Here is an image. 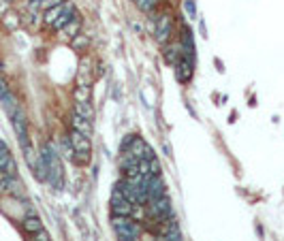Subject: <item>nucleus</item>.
I'll use <instances>...</instances> for the list:
<instances>
[{"label": "nucleus", "mask_w": 284, "mask_h": 241, "mask_svg": "<svg viewBox=\"0 0 284 241\" xmlns=\"http://www.w3.org/2000/svg\"><path fill=\"white\" fill-rule=\"evenodd\" d=\"M111 224L120 241H137L141 235L139 222H135L131 216H111Z\"/></svg>", "instance_id": "obj_1"}, {"label": "nucleus", "mask_w": 284, "mask_h": 241, "mask_svg": "<svg viewBox=\"0 0 284 241\" xmlns=\"http://www.w3.org/2000/svg\"><path fill=\"white\" fill-rule=\"evenodd\" d=\"M71 148H73V160L77 164H88L92 158V143H90V137L79 131H71Z\"/></svg>", "instance_id": "obj_2"}, {"label": "nucleus", "mask_w": 284, "mask_h": 241, "mask_svg": "<svg viewBox=\"0 0 284 241\" xmlns=\"http://www.w3.org/2000/svg\"><path fill=\"white\" fill-rule=\"evenodd\" d=\"M171 34H173V17H171L169 13L158 15V20H156V41L161 45H167V43H171Z\"/></svg>", "instance_id": "obj_3"}, {"label": "nucleus", "mask_w": 284, "mask_h": 241, "mask_svg": "<svg viewBox=\"0 0 284 241\" xmlns=\"http://www.w3.org/2000/svg\"><path fill=\"white\" fill-rule=\"evenodd\" d=\"M0 195H11V197H24V190H22V184L15 179V175H9V173H0Z\"/></svg>", "instance_id": "obj_4"}, {"label": "nucleus", "mask_w": 284, "mask_h": 241, "mask_svg": "<svg viewBox=\"0 0 284 241\" xmlns=\"http://www.w3.org/2000/svg\"><path fill=\"white\" fill-rule=\"evenodd\" d=\"M0 103H2V107H4V111H7L9 117H13L15 111L20 109V105H17L13 92H11V88L7 86V81H4L2 77H0Z\"/></svg>", "instance_id": "obj_5"}, {"label": "nucleus", "mask_w": 284, "mask_h": 241, "mask_svg": "<svg viewBox=\"0 0 284 241\" xmlns=\"http://www.w3.org/2000/svg\"><path fill=\"white\" fill-rule=\"evenodd\" d=\"M133 214V203L126 201L120 190H114L111 195V216H131Z\"/></svg>", "instance_id": "obj_6"}, {"label": "nucleus", "mask_w": 284, "mask_h": 241, "mask_svg": "<svg viewBox=\"0 0 284 241\" xmlns=\"http://www.w3.org/2000/svg\"><path fill=\"white\" fill-rule=\"evenodd\" d=\"M11 122H13L15 134H17V139H20L22 148H24V145H30V141H28V120H26V115H24V111L17 109L15 115L11 117Z\"/></svg>", "instance_id": "obj_7"}, {"label": "nucleus", "mask_w": 284, "mask_h": 241, "mask_svg": "<svg viewBox=\"0 0 284 241\" xmlns=\"http://www.w3.org/2000/svg\"><path fill=\"white\" fill-rule=\"evenodd\" d=\"M175 73H177V81H182V84H186V81L192 79V73H194V62L186 60V58H180V62L175 64Z\"/></svg>", "instance_id": "obj_8"}, {"label": "nucleus", "mask_w": 284, "mask_h": 241, "mask_svg": "<svg viewBox=\"0 0 284 241\" xmlns=\"http://www.w3.org/2000/svg\"><path fill=\"white\" fill-rule=\"evenodd\" d=\"M147 195L150 198H158V197H165L167 192H165V181L161 175H152L150 179H147Z\"/></svg>", "instance_id": "obj_9"}, {"label": "nucleus", "mask_w": 284, "mask_h": 241, "mask_svg": "<svg viewBox=\"0 0 284 241\" xmlns=\"http://www.w3.org/2000/svg\"><path fill=\"white\" fill-rule=\"evenodd\" d=\"M79 30H81V20L75 15L73 20H71V22L67 23V26L58 30V34H60V39H67V41H71V39H75L77 34H79Z\"/></svg>", "instance_id": "obj_10"}, {"label": "nucleus", "mask_w": 284, "mask_h": 241, "mask_svg": "<svg viewBox=\"0 0 284 241\" xmlns=\"http://www.w3.org/2000/svg\"><path fill=\"white\" fill-rule=\"evenodd\" d=\"M180 58H182V45H177V43L165 45V60H167L171 66H175V64L180 62Z\"/></svg>", "instance_id": "obj_11"}, {"label": "nucleus", "mask_w": 284, "mask_h": 241, "mask_svg": "<svg viewBox=\"0 0 284 241\" xmlns=\"http://www.w3.org/2000/svg\"><path fill=\"white\" fill-rule=\"evenodd\" d=\"M73 131H79V132H84L90 137L92 134V124H90V120L84 115H79V113H73Z\"/></svg>", "instance_id": "obj_12"}, {"label": "nucleus", "mask_w": 284, "mask_h": 241, "mask_svg": "<svg viewBox=\"0 0 284 241\" xmlns=\"http://www.w3.org/2000/svg\"><path fill=\"white\" fill-rule=\"evenodd\" d=\"M75 103H90V84L77 81V88H75Z\"/></svg>", "instance_id": "obj_13"}, {"label": "nucleus", "mask_w": 284, "mask_h": 241, "mask_svg": "<svg viewBox=\"0 0 284 241\" xmlns=\"http://www.w3.org/2000/svg\"><path fill=\"white\" fill-rule=\"evenodd\" d=\"M24 228H26V231L30 233V235H34L37 231H41V228H43V222H41L34 214H30V216H26V218H24Z\"/></svg>", "instance_id": "obj_14"}, {"label": "nucleus", "mask_w": 284, "mask_h": 241, "mask_svg": "<svg viewBox=\"0 0 284 241\" xmlns=\"http://www.w3.org/2000/svg\"><path fill=\"white\" fill-rule=\"evenodd\" d=\"M71 47H73L75 51H86L88 47H90V39H88L86 34H77L75 39H71Z\"/></svg>", "instance_id": "obj_15"}, {"label": "nucleus", "mask_w": 284, "mask_h": 241, "mask_svg": "<svg viewBox=\"0 0 284 241\" xmlns=\"http://www.w3.org/2000/svg\"><path fill=\"white\" fill-rule=\"evenodd\" d=\"M62 11H64V2H62V4H58V7L47 9V11H45V17H43L45 23H49V26H51V23H54V22L58 20V17L62 15Z\"/></svg>", "instance_id": "obj_16"}, {"label": "nucleus", "mask_w": 284, "mask_h": 241, "mask_svg": "<svg viewBox=\"0 0 284 241\" xmlns=\"http://www.w3.org/2000/svg\"><path fill=\"white\" fill-rule=\"evenodd\" d=\"M135 4L141 13H154V9L158 7V0H135Z\"/></svg>", "instance_id": "obj_17"}, {"label": "nucleus", "mask_w": 284, "mask_h": 241, "mask_svg": "<svg viewBox=\"0 0 284 241\" xmlns=\"http://www.w3.org/2000/svg\"><path fill=\"white\" fill-rule=\"evenodd\" d=\"M2 22H4V26H7L9 30H17V28H20V17H17L15 13H4Z\"/></svg>", "instance_id": "obj_18"}, {"label": "nucleus", "mask_w": 284, "mask_h": 241, "mask_svg": "<svg viewBox=\"0 0 284 241\" xmlns=\"http://www.w3.org/2000/svg\"><path fill=\"white\" fill-rule=\"evenodd\" d=\"M75 113H79V115L88 117V120H92V107H90V103H75Z\"/></svg>", "instance_id": "obj_19"}, {"label": "nucleus", "mask_w": 284, "mask_h": 241, "mask_svg": "<svg viewBox=\"0 0 284 241\" xmlns=\"http://www.w3.org/2000/svg\"><path fill=\"white\" fill-rule=\"evenodd\" d=\"M64 0H43V2H41V9H51V7H58V4H62Z\"/></svg>", "instance_id": "obj_20"}, {"label": "nucleus", "mask_w": 284, "mask_h": 241, "mask_svg": "<svg viewBox=\"0 0 284 241\" xmlns=\"http://www.w3.org/2000/svg\"><path fill=\"white\" fill-rule=\"evenodd\" d=\"M150 173L152 175H161V164H158L156 158H150Z\"/></svg>", "instance_id": "obj_21"}, {"label": "nucleus", "mask_w": 284, "mask_h": 241, "mask_svg": "<svg viewBox=\"0 0 284 241\" xmlns=\"http://www.w3.org/2000/svg\"><path fill=\"white\" fill-rule=\"evenodd\" d=\"M32 241H49V235H47V231L41 228V231H37L32 235Z\"/></svg>", "instance_id": "obj_22"}, {"label": "nucleus", "mask_w": 284, "mask_h": 241, "mask_svg": "<svg viewBox=\"0 0 284 241\" xmlns=\"http://www.w3.org/2000/svg\"><path fill=\"white\" fill-rule=\"evenodd\" d=\"M4 173H9V175H15V160H13V158H9L7 167H4Z\"/></svg>", "instance_id": "obj_23"}, {"label": "nucleus", "mask_w": 284, "mask_h": 241, "mask_svg": "<svg viewBox=\"0 0 284 241\" xmlns=\"http://www.w3.org/2000/svg\"><path fill=\"white\" fill-rule=\"evenodd\" d=\"M7 7H9L7 0H0V13H4V11H7Z\"/></svg>", "instance_id": "obj_24"}]
</instances>
